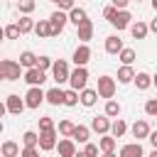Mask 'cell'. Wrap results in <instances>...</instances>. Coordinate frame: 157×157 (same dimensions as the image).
Here are the masks:
<instances>
[{
  "instance_id": "c3c4849f",
  "label": "cell",
  "mask_w": 157,
  "mask_h": 157,
  "mask_svg": "<svg viewBox=\"0 0 157 157\" xmlns=\"http://www.w3.org/2000/svg\"><path fill=\"white\" fill-rule=\"evenodd\" d=\"M5 113H7V108H5V103H0V118H2Z\"/></svg>"
},
{
  "instance_id": "603a6c76",
  "label": "cell",
  "mask_w": 157,
  "mask_h": 157,
  "mask_svg": "<svg viewBox=\"0 0 157 157\" xmlns=\"http://www.w3.org/2000/svg\"><path fill=\"white\" fill-rule=\"evenodd\" d=\"M0 155L2 157H20V145L12 142V140H7V142L0 145Z\"/></svg>"
},
{
  "instance_id": "b9f144b4",
  "label": "cell",
  "mask_w": 157,
  "mask_h": 157,
  "mask_svg": "<svg viewBox=\"0 0 157 157\" xmlns=\"http://www.w3.org/2000/svg\"><path fill=\"white\" fill-rule=\"evenodd\" d=\"M56 5H59V10H64V12H69L74 5H76V0H56Z\"/></svg>"
},
{
  "instance_id": "3957f363",
  "label": "cell",
  "mask_w": 157,
  "mask_h": 157,
  "mask_svg": "<svg viewBox=\"0 0 157 157\" xmlns=\"http://www.w3.org/2000/svg\"><path fill=\"white\" fill-rule=\"evenodd\" d=\"M66 22H69V17H66V12H64V10L52 12V15H49V32H52V37L61 34V29L66 27Z\"/></svg>"
},
{
  "instance_id": "9f6ffc18",
  "label": "cell",
  "mask_w": 157,
  "mask_h": 157,
  "mask_svg": "<svg viewBox=\"0 0 157 157\" xmlns=\"http://www.w3.org/2000/svg\"><path fill=\"white\" fill-rule=\"evenodd\" d=\"M152 7H155V12H157V0H152Z\"/></svg>"
},
{
  "instance_id": "4dcf8cb0",
  "label": "cell",
  "mask_w": 157,
  "mask_h": 157,
  "mask_svg": "<svg viewBox=\"0 0 157 157\" xmlns=\"http://www.w3.org/2000/svg\"><path fill=\"white\" fill-rule=\"evenodd\" d=\"M118 59H120L123 64H130V66H132V61H135V49H130V47H123V49L118 52Z\"/></svg>"
},
{
  "instance_id": "bcb514c9",
  "label": "cell",
  "mask_w": 157,
  "mask_h": 157,
  "mask_svg": "<svg viewBox=\"0 0 157 157\" xmlns=\"http://www.w3.org/2000/svg\"><path fill=\"white\" fill-rule=\"evenodd\" d=\"M147 140L152 142V147H157V130H155V132L150 130V135H147Z\"/></svg>"
},
{
  "instance_id": "f6af8a7d",
  "label": "cell",
  "mask_w": 157,
  "mask_h": 157,
  "mask_svg": "<svg viewBox=\"0 0 157 157\" xmlns=\"http://www.w3.org/2000/svg\"><path fill=\"white\" fill-rule=\"evenodd\" d=\"M113 15H115V7H113V5H108V7L103 10V17H105V20L110 22V17H113Z\"/></svg>"
},
{
  "instance_id": "f546056e",
  "label": "cell",
  "mask_w": 157,
  "mask_h": 157,
  "mask_svg": "<svg viewBox=\"0 0 157 157\" xmlns=\"http://www.w3.org/2000/svg\"><path fill=\"white\" fill-rule=\"evenodd\" d=\"M37 37H52V32H49V20H39V22H34V29H32Z\"/></svg>"
},
{
  "instance_id": "9a60e30c",
  "label": "cell",
  "mask_w": 157,
  "mask_h": 157,
  "mask_svg": "<svg viewBox=\"0 0 157 157\" xmlns=\"http://www.w3.org/2000/svg\"><path fill=\"white\" fill-rule=\"evenodd\" d=\"M56 150H59V157H74V152H76V142H74L71 137H64V140L56 142Z\"/></svg>"
},
{
  "instance_id": "30bf717a",
  "label": "cell",
  "mask_w": 157,
  "mask_h": 157,
  "mask_svg": "<svg viewBox=\"0 0 157 157\" xmlns=\"http://www.w3.org/2000/svg\"><path fill=\"white\" fill-rule=\"evenodd\" d=\"M25 81H27L29 86H42V83L47 81V71H42V69H37V66H32V69H27V71H25Z\"/></svg>"
},
{
  "instance_id": "5bb4252c",
  "label": "cell",
  "mask_w": 157,
  "mask_h": 157,
  "mask_svg": "<svg viewBox=\"0 0 157 157\" xmlns=\"http://www.w3.org/2000/svg\"><path fill=\"white\" fill-rule=\"evenodd\" d=\"M130 132H132V137H137V142H140V140H147V135H150L147 120H135L132 128H130Z\"/></svg>"
},
{
  "instance_id": "5b68a950",
  "label": "cell",
  "mask_w": 157,
  "mask_h": 157,
  "mask_svg": "<svg viewBox=\"0 0 157 157\" xmlns=\"http://www.w3.org/2000/svg\"><path fill=\"white\" fill-rule=\"evenodd\" d=\"M44 103V91H42V86H29V91L25 93V105L27 108H39Z\"/></svg>"
},
{
  "instance_id": "7402d4cb",
  "label": "cell",
  "mask_w": 157,
  "mask_h": 157,
  "mask_svg": "<svg viewBox=\"0 0 157 157\" xmlns=\"http://www.w3.org/2000/svg\"><path fill=\"white\" fill-rule=\"evenodd\" d=\"M88 137H91V130L86 125H74V132H71L74 142H88Z\"/></svg>"
},
{
  "instance_id": "680465c9",
  "label": "cell",
  "mask_w": 157,
  "mask_h": 157,
  "mask_svg": "<svg viewBox=\"0 0 157 157\" xmlns=\"http://www.w3.org/2000/svg\"><path fill=\"white\" fill-rule=\"evenodd\" d=\"M52 2H56V0H52Z\"/></svg>"
},
{
  "instance_id": "1f68e13d",
  "label": "cell",
  "mask_w": 157,
  "mask_h": 157,
  "mask_svg": "<svg viewBox=\"0 0 157 157\" xmlns=\"http://www.w3.org/2000/svg\"><path fill=\"white\" fill-rule=\"evenodd\" d=\"M105 115H108V118H118V115H120V103L113 101V98H108V101H105Z\"/></svg>"
},
{
  "instance_id": "681fc988",
  "label": "cell",
  "mask_w": 157,
  "mask_h": 157,
  "mask_svg": "<svg viewBox=\"0 0 157 157\" xmlns=\"http://www.w3.org/2000/svg\"><path fill=\"white\" fill-rule=\"evenodd\" d=\"M74 157H88V155H86V152H78V150H76V152H74Z\"/></svg>"
},
{
  "instance_id": "74e56055",
  "label": "cell",
  "mask_w": 157,
  "mask_h": 157,
  "mask_svg": "<svg viewBox=\"0 0 157 157\" xmlns=\"http://www.w3.org/2000/svg\"><path fill=\"white\" fill-rule=\"evenodd\" d=\"M145 113H147L150 118H157V98H150V101L145 103Z\"/></svg>"
},
{
  "instance_id": "7a4b0ae2",
  "label": "cell",
  "mask_w": 157,
  "mask_h": 157,
  "mask_svg": "<svg viewBox=\"0 0 157 157\" xmlns=\"http://www.w3.org/2000/svg\"><path fill=\"white\" fill-rule=\"evenodd\" d=\"M69 83H71L74 91L86 88V83H88V69L86 66H76L74 71H69Z\"/></svg>"
},
{
  "instance_id": "6f0895ef",
  "label": "cell",
  "mask_w": 157,
  "mask_h": 157,
  "mask_svg": "<svg viewBox=\"0 0 157 157\" xmlns=\"http://www.w3.org/2000/svg\"><path fill=\"white\" fill-rule=\"evenodd\" d=\"M0 81H5V78H2V76H0Z\"/></svg>"
},
{
  "instance_id": "cb8c5ba5",
  "label": "cell",
  "mask_w": 157,
  "mask_h": 157,
  "mask_svg": "<svg viewBox=\"0 0 157 157\" xmlns=\"http://www.w3.org/2000/svg\"><path fill=\"white\" fill-rule=\"evenodd\" d=\"M147 32H150V29H147L145 22H140V20H137V22H130V34H132L135 39H145Z\"/></svg>"
},
{
  "instance_id": "d4e9b609",
  "label": "cell",
  "mask_w": 157,
  "mask_h": 157,
  "mask_svg": "<svg viewBox=\"0 0 157 157\" xmlns=\"http://www.w3.org/2000/svg\"><path fill=\"white\" fill-rule=\"evenodd\" d=\"M132 78H135V69H132L130 64H123V66L118 69V81H120V83H130Z\"/></svg>"
},
{
  "instance_id": "e0dca14e",
  "label": "cell",
  "mask_w": 157,
  "mask_h": 157,
  "mask_svg": "<svg viewBox=\"0 0 157 157\" xmlns=\"http://www.w3.org/2000/svg\"><path fill=\"white\" fill-rule=\"evenodd\" d=\"M66 17H69V22H71V25H76V27H78L81 22H86V20H88L86 10H83V7H76V5H74L69 12H66Z\"/></svg>"
},
{
  "instance_id": "277c9868",
  "label": "cell",
  "mask_w": 157,
  "mask_h": 157,
  "mask_svg": "<svg viewBox=\"0 0 157 157\" xmlns=\"http://www.w3.org/2000/svg\"><path fill=\"white\" fill-rule=\"evenodd\" d=\"M96 93H98V98H113L115 96V78L113 76H101Z\"/></svg>"
},
{
  "instance_id": "52a82bcc",
  "label": "cell",
  "mask_w": 157,
  "mask_h": 157,
  "mask_svg": "<svg viewBox=\"0 0 157 157\" xmlns=\"http://www.w3.org/2000/svg\"><path fill=\"white\" fill-rule=\"evenodd\" d=\"M37 147L44 150V152L54 150V147H56V128H54V130H42V132H39V142H37Z\"/></svg>"
},
{
  "instance_id": "ac0fdd59",
  "label": "cell",
  "mask_w": 157,
  "mask_h": 157,
  "mask_svg": "<svg viewBox=\"0 0 157 157\" xmlns=\"http://www.w3.org/2000/svg\"><path fill=\"white\" fill-rule=\"evenodd\" d=\"M44 101L47 103H52V105H64V91L56 86V88H49L47 93H44Z\"/></svg>"
},
{
  "instance_id": "f907efd6",
  "label": "cell",
  "mask_w": 157,
  "mask_h": 157,
  "mask_svg": "<svg viewBox=\"0 0 157 157\" xmlns=\"http://www.w3.org/2000/svg\"><path fill=\"white\" fill-rule=\"evenodd\" d=\"M101 157H118V155H115V152H103Z\"/></svg>"
},
{
  "instance_id": "8fae6325",
  "label": "cell",
  "mask_w": 157,
  "mask_h": 157,
  "mask_svg": "<svg viewBox=\"0 0 157 157\" xmlns=\"http://www.w3.org/2000/svg\"><path fill=\"white\" fill-rule=\"evenodd\" d=\"M74 64L76 66H86L88 61H91V47L88 44H81V47H76V52H74Z\"/></svg>"
},
{
  "instance_id": "ba28073f",
  "label": "cell",
  "mask_w": 157,
  "mask_h": 157,
  "mask_svg": "<svg viewBox=\"0 0 157 157\" xmlns=\"http://www.w3.org/2000/svg\"><path fill=\"white\" fill-rule=\"evenodd\" d=\"M130 22H132V15H130L128 10H115V15L110 17V25H113L118 32H120V29H128Z\"/></svg>"
},
{
  "instance_id": "836d02e7",
  "label": "cell",
  "mask_w": 157,
  "mask_h": 157,
  "mask_svg": "<svg viewBox=\"0 0 157 157\" xmlns=\"http://www.w3.org/2000/svg\"><path fill=\"white\" fill-rule=\"evenodd\" d=\"M37 142H39V135H37L34 130H27V132L22 135V145H25V147H37Z\"/></svg>"
},
{
  "instance_id": "7bdbcfd3",
  "label": "cell",
  "mask_w": 157,
  "mask_h": 157,
  "mask_svg": "<svg viewBox=\"0 0 157 157\" xmlns=\"http://www.w3.org/2000/svg\"><path fill=\"white\" fill-rule=\"evenodd\" d=\"M88 157H98V145H91V142H86V150H83Z\"/></svg>"
},
{
  "instance_id": "d6a6232c",
  "label": "cell",
  "mask_w": 157,
  "mask_h": 157,
  "mask_svg": "<svg viewBox=\"0 0 157 157\" xmlns=\"http://www.w3.org/2000/svg\"><path fill=\"white\" fill-rule=\"evenodd\" d=\"M64 105H69V108L78 105V91H74V88L64 91Z\"/></svg>"
},
{
  "instance_id": "ffe728a7",
  "label": "cell",
  "mask_w": 157,
  "mask_h": 157,
  "mask_svg": "<svg viewBox=\"0 0 157 157\" xmlns=\"http://www.w3.org/2000/svg\"><path fill=\"white\" fill-rule=\"evenodd\" d=\"M120 49H123V39H120L118 34L105 37V52H108V54H118Z\"/></svg>"
},
{
  "instance_id": "60d3db41",
  "label": "cell",
  "mask_w": 157,
  "mask_h": 157,
  "mask_svg": "<svg viewBox=\"0 0 157 157\" xmlns=\"http://www.w3.org/2000/svg\"><path fill=\"white\" fill-rule=\"evenodd\" d=\"M20 157H39V150L37 147H22L20 150Z\"/></svg>"
},
{
  "instance_id": "ee69618b",
  "label": "cell",
  "mask_w": 157,
  "mask_h": 157,
  "mask_svg": "<svg viewBox=\"0 0 157 157\" xmlns=\"http://www.w3.org/2000/svg\"><path fill=\"white\" fill-rule=\"evenodd\" d=\"M110 2H113V7H115V10H125L130 0H110Z\"/></svg>"
},
{
  "instance_id": "484cf974",
  "label": "cell",
  "mask_w": 157,
  "mask_h": 157,
  "mask_svg": "<svg viewBox=\"0 0 157 157\" xmlns=\"http://www.w3.org/2000/svg\"><path fill=\"white\" fill-rule=\"evenodd\" d=\"M113 137H123L125 132H128V125H125V120L123 118H115L113 123H110V130H108Z\"/></svg>"
},
{
  "instance_id": "816d5d0a",
  "label": "cell",
  "mask_w": 157,
  "mask_h": 157,
  "mask_svg": "<svg viewBox=\"0 0 157 157\" xmlns=\"http://www.w3.org/2000/svg\"><path fill=\"white\" fill-rule=\"evenodd\" d=\"M2 39H5V29L0 27V42H2Z\"/></svg>"
},
{
  "instance_id": "4fadbf2b",
  "label": "cell",
  "mask_w": 157,
  "mask_h": 157,
  "mask_svg": "<svg viewBox=\"0 0 157 157\" xmlns=\"http://www.w3.org/2000/svg\"><path fill=\"white\" fill-rule=\"evenodd\" d=\"M91 130L98 132V135H105V132L110 130V120H108V115H96V118L91 120Z\"/></svg>"
},
{
  "instance_id": "2e32d148",
  "label": "cell",
  "mask_w": 157,
  "mask_h": 157,
  "mask_svg": "<svg viewBox=\"0 0 157 157\" xmlns=\"http://www.w3.org/2000/svg\"><path fill=\"white\" fill-rule=\"evenodd\" d=\"M96 101H98V93H96L93 88H81V91H78V103H81V105L91 108V105H96Z\"/></svg>"
},
{
  "instance_id": "f35d334b",
  "label": "cell",
  "mask_w": 157,
  "mask_h": 157,
  "mask_svg": "<svg viewBox=\"0 0 157 157\" xmlns=\"http://www.w3.org/2000/svg\"><path fill=\"white\" fill-rule=\"evenodd\" d=\"M52 59L49 56H37V69H42V71H47V69H52Z\"/></svg>"
},
{
  "instance_id": "91938a15",
  "label": "cell",
  "mask_w": 157,
  "mask_h": 157,
  "mask_svg": "<svg viewBox=\"0 0 157 157\" xmlns=\"http://www.w3.org/2000/svg\"><path fill=\"white\" fill-rule=\"evenodd\" d=\"M137 2H142V0H137Z\"/></svg>"
},
{
  "instance_id": "d590c367",
  "label": "cell",
  "mask_w": 157,
  "mask_h": 157,
  "mask_svg": "<svg viewBox=\"0 0 157 157\" xmlns=\"http://www.w3.org/2000/svg\"><path fill=\"white\" fill-rule=\"evenodd\" d=\"M2 29H5V39H20V37H22L17 25H7V27H2Z\"/></svg>"
},
{
  "instance_id": "db71d44e",
  "label": "cell",
  "mask_w": 157,
  "mask_h": 157,
  "mask_svg": "<svg viewBox=\"0 0 157 157\" xmlns=\"http://www.w3.org/2000/svg\"><path fill=\"white\" fill-rule=\"evenodd\" d=\"M152 83H155V86H157V74H155V76H152Z\"/></svg>"
},
{
  "instance_id": "6da1fadb",
  "label": "cell",
  "mask_w": 157,
  "mask_h": 157,
  "mask_svg": "<svg viewBox=\"0 0 157 157\" xmlns=\"http://www.w3.org/2000/svg\"><path fill=\"white\" fill-rule=\"evenodd\" d=\"M20 61H12V59H0V76L5 81H20Z\"/></svg>"
},
{
  "instance_id": "e575fe53",
  "label": "cell",
  "mask_w": 157,
  "mask_h": 157,
  "mask_svg": "<svg viewBox=\"0 0 157 157\" xmlns=\"http://www.w3.org/2000/svg\"><path fill=\"white\" fill-rule=\"evenodd\" d=\"M34 7H37V2H34V0H17V10H20L22 15H29Z\"/></svg>"
},
{
  "instance_id": "7c38bea8",
  "label": "cell",
  "mask_w": 157,
  "mask_h": 157,
  "mask_svg": "<svg viewBox=\"0 0 157 157\" xmlns=\"http://www.w3.org/2000/svg\"><path fill=\"white\" fill-rule=\"evenodd\" d=\"M118 157H145V152H142V145L135 140V142L123 145V147H120V152H118Z\"/></svg>"
},
{
  "instance_id": "8992f818",
  "label": "cell",
  "mask_w": 157,
  "mask_h": 157,
  "mask_svg": "<svg viewBox=\"0 0 157 157\" xmlns=\"http://www.w3.org/2000/svg\"><path fill=\"white\" fill-rule=\"evenodd\" d=\"M52 78H54L59 86L69 81V64H66L64 59H59V61H54V64H52Z\"/></svg>"
},
{
  "instance_id": "f5cc1de1",
  "label": "cell",
  "mask_w": 157,
  "mask_h": 157,
  "mask_svg": "<svg viewBox=\"0 0 157 157\" xmlns=\"http://www.w3.org/2000/svg\"><path fill=\"white\" fill-rule=\"evenodd\" d=\"M150 157H157V147H155V150H152V152H150Z\"/></svg>"
},
{
  "instance_id": "11a10c76",
  "label": "cell",
  "mask_w": 157,
  "mask_h": 157,
  "mask_svg": "<svg viewBox=\"0 0 157 157\" xmlns=\"http://www.w3.org/2000/svg\"><path fill=\"white\" fill-rule=\"evenodd\" d=\"M2 130H5V125H2V120H0V135H2Z\"/></svg>"
},
{
  "instance_id": "44dd1931",
  "label": "cell",
  "mask_w": 157,
  "mask_h": 157,
  "mask_svg": "<svg viewBox=\"0 0 157 157\" xmlns=\"http://www.w3.org/2000/svg\"><path fill=\"white\" fill-rule=\"evenodd\" d=\"M132 81H135V86H137V88H140V91H147V88H150V86H152V76H150V74H147V71H137V74H135V78H132Z\"/></svg>"
},
{
  "instance_id": "9c48e42d",
  "label": "cell",
  "mask_w": 157,
  "mask_h": 157,
  "mask_svg": "<svg viewBox=\"0 0 157 157\" xmlns=\"http://www.w3.org/2000/svg\"><path fill=\"white\" fill-rule=\"evenodd\" d=\"M5 108H7V113H12V115H20L27 105H25V98H20L17 93H10L7 98H5Z\"/></svg>"
},
{
  "instance_id": "4316f807",
  "label": "cell",
  "mask_w": 157,
  "mask_h": 157,
  "mask_svg": "<svg viewBox=\"0 0 157 157\" xmlns=\"http://www.w3.org/2000/svg\"><path fill=\"white\" fill-rule=\"evenodd\" d=\"M20 66H25V69H32V66H37V54L34 52H22L20 54Z\"/></svg>"
},
{
  "instance_id": "f1b7e54d",
  "label": "cell",
  "mask_w": 157,
  "mask_h": 157,
  "mask_svg": "<svg viewBox=\"0 0 157 157\" xmlns=\"http://www.w3.org/2000/svg\"><path fill=\"white\" fill-rule=\"evenodd\" d=\"M17 27H20V34H27V32H32V29H34V20H32L29 15H22V17H20V22H17Z\"/></svg>"
},
{
  "instance_id": "83f0119b",
  "label": "cell",
  "mask_w": 157,
  "mask_h": 157,
  "mask_svg": "<svg viewBox=\"0 0 157 157\" xmlns=\"http://www.w3.org/2000/svg\"><path fill=\"white\" fill-rule=\"evenodd\" d=\"M98 150H103V152H113V150H115V137L105 132V135L98 140Z\"/></svg>"
},
{
  "instance_id": "ab89813d",
  "label": "cell",
  "mask_w": 157,
  "mask_h": 157,
  "mask_svg": "<svg viewBox=\"0 0 157 157\" xmlns=\"http://www.w3.org/2000/svg\"><path fill=\"white\" fill-rule=\"evenodd\" d=\"M42 130H54V120L52 118H39V132Z\"/></svg>"
},
{
  "instance_id": "d6986e66",
  "label": "cell",
  "mask_w": 157,
  "mask_h": 157,
  "mask_svg": "<svg viewBox=\"0 0 157 157\" xmlns=\"http://www.w3.org/2000/svg\"><path fill=\"white\" fill-rule=\"evenodd\" d=\"M76 32H78V39H81V42L86 44V42H88L91 37H93V22H91V20H86V22H81V25L76 27Z\"/></svg>"
},
{
  "instance_id": "7dc6e473",
  "label": "cell",
  "mask_w": 157,
  "mask_h": 157,
  "mask_svg": "<svg viewBox=\"0 0 157 157\" xmlns=\"http://www.w3.org/2000/svg\"><path fill=\"white\" fill-rule=\"evenodd\" d=\"M147 29H150V32H155V34H157V17H155V20H150V25H147Z\"/></svg>"
},
{
  "instance_id": "8d00e7d4",
  "label": "cell",
  "mask_w": 157,
  "mask_h": 157,
  "mask_svg": "<svg viewBox=\"0 0 157 157\" xmlns=\"http://www.w3.org/2000/svg\"><path fill=\"white\" fill-rule=\"evenodd\" d=\"M71 132H74V123H71V120H61V123H59V135L71 137Z\"/></svg>"
}]
</instances>
